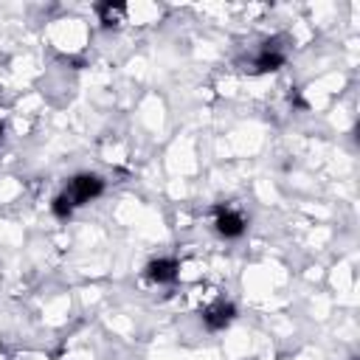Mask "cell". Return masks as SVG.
Returning a JSON list of instances; mask_svg holds the SVG:
<instances>
[{
    "mask_svg": "<svg viewBox=\"0 0 360 360\" xmlns=\"http://www.w3.org/2000/svg\"><path fill=\"white\" fill-rule=\"evenodd\" d=\"M245 217L239 214V211H233V208H225V205H217V219H214V228H217V233L219 236H225V239H236V236H242L245 233Z\"/></svg>",
    "mask_w": 360,
    "mask_h": 360,
    "instance_id": "cell-2",
    "label": "cell"
},
{
    "mask_svg": "<svg viewBox=\"0 0 360 360\" xmlns=\"http://www.w3.org/2000/svg\"><path fill=\"white\" fill-rule=\"evenodd\" d=\"M284 65V51L278 48V42H264V48L259 51V56L253 59L256 73H267V70H278Z\"/></svg>",
    "mask_w": 360,
    "mask_h": 360,
    "instance_id": "cell-4",
    "label": "cell"
},
{
    "mask_svg": "<svg viewBox=\"0 0 360 360\" xmlns=\"http://www.w3.org/2000/svg\"><path fill=\"white\" fill-rule=\"evenodd\" d=\"M177 270H180V264L174 259H152L146 264V276L158 284H172L177 278Z\"/></svg>",
    "mask_w": 360,
    "mask_h": 360,
    "instance_id": "cell-5",
    "label": "cell"
},
{
    "mask_svg": "<svg viewBox=\"0 0 360 360\" xmlns=\"http://www.w3.org/2000/svg\"><path fill=\"white\" fill-rule=\"evenodd\" d=\"M51 211H53L59 219H68V217L73 214V205H70V200H68L65 194H56L53 202H51Z\"/></svg>",
    "mask_w": 360,
    "mask_h": 360,
    "instance_id": "cell-7",
    "label": "cell"
},
{
    "mask_svg": "<svg viewBox=\"0 0 360 360\" xmlns=\"http://www.w3.org/2000/svg\"><path fill=\"white\" fill-rule=\"evenodd\" d=\"M96 11H98V17H101V25H104V28H112V25H118V20H121V14H124V6H121V3H98Z\"/></svg>",
    "mask_w": 360,
    "mask_h": 360,
    "instance_id": "cell-6",
    "label": "cell"
},
{
    "mask_svg": "<svg viewBox=\"0 0 360 360\" xmlns=\"http://www.w3.org/2000/svg\"><path fill=\"white\" fill-rule=\"evenodd\" d=\"M233 315H236L233 304L217 301V304H211L208 309H202V323H205L211 332H219V329H225V326L233 321Z\"/></svg>",
    "mask_w": 360,
    "mask_h": 360,
    "instance_id": "cell-3",
    "label": "cell"
},
{
    "mask_svg": "<svg viewBox=\"0 0 360 360\" xmlns=\"http://www.w3.org/2000/svg\"><path fill=\"white\" fill-rule=\"evenodd\" d=\"M0 135H3V124H0Z\"/></svg>",
    "mask_w": 360,
    "mask_h": 360,
    "instance_id": "cell-8",
    "label": "cell"
},
{
    "mask_svg": "<svg viewBox=\"0 0 360 360\" xmlns=\"http://www.w3.org/2000/svg\"><path fill=\"white\" fill-rule=\"evenodd\" d=\"M101 191H104V180H101L98 174H76V177L70 180V186H68L62 194H65V197L70 200V205L76 208V205H84V202L96 200Z\"/></svg>",
    "mask_w": 360,
    "mask_h": 360,
    "instance_id": "cell-1",
    "label": "cell"
}]
</instances>
